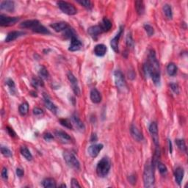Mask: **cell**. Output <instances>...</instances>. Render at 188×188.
<instances>
[{
	"label": "cell",
	"mask_w": 188,
	"mask_h": 188,
	"mask_svg": "<svg viewBox=\"0 0 188 188\" xmlns=\"http://www.w3.org/2000/svg\"><path fill=\"white\" fill-rule=\"evenodd\" d=\"M170 87L171 88V90L174 92L176 94L179 93V87L177 84L176 83H171L170 84Z\"/></svg>",
	"instance_id": "b9f144b4"
},
{
	"label": "cell",
	"mask_w": 188,
	"mask_h": 188,
	"mask_svg": "<svg viewBox=\"0 0 188 188\" xmlns=\"http://www.w3.org/2000/svg\"><path fill=\"white\" fill-rule=\"evenodd\" d=\"M50 27H52L54 31L59 33V32L65 31V29H67L68 28H69V25H68L66 22H57V23L52 24L50 25Z\"/></svg>",
	"instance_id": "ac0fdd59"
},
{
	"label": "cell",
	"mask_w": 188,
	"mask_h": 188,
	"mask_svg": "<svg viewBox=\"0 0 188 188\" xmlns=\"http://www.w3.org/2000/svg\"><path fill=\"white\" fill-rule=\"evenodd\" d=\"M158 169H159V171L162 175H166L167 173H168V169H167V167L163 164V163H160V162H158L157 163Z\"/></svg>",
	"instance_id": "e575fe53"
},
{
	"label": "cell",
	"mask_w": 188,
	"mask_h": 188,
	"mask_svg": "<svg viewBox=\"0 0 188 188\" xmlns=\"http://www.w3.org/2000/svg\"><path fill=\"white\" fill-rule=\"evenodd\" d=\"M7 131L11 137H16V132H15L13 129H11L10 127H7Z\"/></svg>",
	"instance_id": "7dc6e473"
},
{
	"label": "cell",
	"mask_w": 188,
	"mask_h": 188,
	"mask_svg": "<svg viewBox=\"0 0 188 188\" xmlns=\"http://www.w3.org/2000/svg\"><path fill=\"white\" fill-rule=\"evenodd\" d=\"M107 50V46L104 44H98L95 46L94 48V53L98 57H103L106 54Z\"/></svg>",
	"instance_id": "44dd1931"
},
{
	"label": "cell",
	"mask_w": 188,
	"mask_h": 188,
	"mask_svg": "<svg viewBox=\"0 0 188 188\" xmlns=\"http://www.w3.org/2000/svg\"><path fill=\"white\" fill-rule=\"evenodd\" d=\"M20 152L22 155L28 161H31L33 159V155L29 151V150L26 146H22L20 148Z\"/></svg>",
	"instance_id": "cb8c5ba5"
},
{
	"label": "cell",
	"mask_w": 188,
	"mask_h": 188,
	"mask_svg": "<svg viewBox=\"0 0 188 188\" xmlns=\"http://www.w3.org/2000/svg\"><path fill=\"white\" fill-rule=\"evenodd\" d=\"M71 187L73 188H76V187H81V186L79 185V182L75 178H72L71 179Z\"/></svg>",
	"instance_id": "bcb514c9"
},
{
	"label": "cell",
	"mask_w": 188,
	"mask_h": 188,
	"mask_svg": "<svg viewBox=\"0 0 188 188\" xmlns=\"http://www.w3.org/2000/svg\"><path fill=\"white\" fill-rule=\"evenodd\" d=\"M33 114L35 115V116H42L44 114V111L41 108H35L33 109Z\"/></svg>",
	"instance_id": "7bdbcfd3"
},
{
	"label": "cell",
	"mask_w": 188,
	"mask_h": 188,
	"mask_svg": "<svg viewBox=\"0 0 188 188\" xmlns=\"http://www.w3.org/2000/svg\"><path fill=\"white\" fill-rule=\"evenodd\" d=\"M103 147H104V146H103L102 144L92 145V146H91L89 148H88V152L91 157L95 158L99 155V152L102 150Z\"/></svg>",
	"instance_id": "30bf717a"
},
{
	"label": "cell",
	"mask_w": 188,
	"mask_h": 188,
	"mask_svg": "<svg viewBox=\"0 0 188 188\" xmlns=\"http://www.w3.org/2000/svg\"><path fill=\"white\" fill-rule=\"evenodd\" d=\"M110 161L108 157H103L98 163L96 166V174L99 177H105L109 174L110 170Z\"/></svg>",
	"instance_id": "3957f363"
},
{
	"label": "cell",
	"mask_w": 188,
	"mask_h": 188,
	"mask_svg": "<svg viewBox=\"0 0 188 188\" xmlns=\"http://www.w3.org/2000/svg\"><path fill=\"white\" fill-rule=\"evenodd\" d=\"M60 187H66V185H61V186H60Z\"/></svg>",
	"instance_id": "816d5d0a"
},
{
	"label": "cell",
	"mask_w": 188,
	"mask_h": 188,
	"mask_svg": "<svg viewBox=\"0 0 188 188\" xmlns=\"http://www.w3.org/2000/svg\"><path fill=\"white\" fill-rule=\"evenodd\" d=\"M163 12H164L165 16H166L168 19H171L173 18L171 7L168 5V4H166V5H165L164 6H163Z\"/></svg>",
	"instance_id": "4dcf8cb0"
},
{
	"label": "cell",
	"mask_w": 188,
	"mask_h": 188,
	"mask_svg": "<svg viewBox=\"0 0 188 188\" xmlns=\"http://www.w3.org/2000/svg\"><path fill=\"white\" fill-rule=\"evenodd\" d=\"M71 120H72L73 123L75 125V127H76V129H77L79 131H83L84 130L85 127H84L83 122L81 121L78 116H76V115H74V116H72V118H71Z\"/></svg>",
	"instance_id": "7402d4cb"
},
{
	"label": "cell",
	"mask_w": 188,
	"mask_h": 188,
	"mask_svg": "<svg viewBox=\"0 0 188 188\" xmlns=\"http://www.w3.org/2000/svg\"><path fill=\"white\" fill-rule=\"evenodd\" d=\"M43 186L44 187H56L57 184H56L55 180L52 178H47L44 180L43 182Z\"/></svg>",
	"instance_id": "83f0119b"
},
{
	"label": "cell",
	"mask_w": 188,
	"mask_h": 188,
	"mask_svg": "<svg viewBox=\"0 0 188 188\" xmlns=\"http://www.w3.org/2000/svg\"><path fill=\"white\" fill-rule=\"evenodd\" d=\"M135 8H136L137 13L139 15H143L145 12V6H144V3L143 1H140V0H138V1H135Z\"/></svg>",
	"instance_id": "4316f807"
},
{
	"label": "cell",
	"mask_w": 188,
	"mask_h": 188,
	"mask_svg": "<svg viewBox=\"0 0 188 188\" xmlns=\"http://www.w3.org/2000/svg\"><path fill=\"white\" fill-rule=\"evenodd\" d=\"M90 98L92 102L95 103V104H99L101 101V96L99 91L96 88L91 90V93H90Z\"/></svg>",
	"instance_id": "d6986e66"
},
{
	"label": "cell",
	"mask_w": 188,
	"mask_h": 188,
	"mask_svg": "<svg viewBox=\"0 0 188 188\" xmlns=\"http://www.w3.org/2000/svg\"><path fill=\"white\" fill-rule=\"evenodd\" d=\"M144 29L146 33H147L148 36H151V35H153L154 33H155L154 28L152 27L151 25H149V24H146V25H144Z\"/></svg>",
	"instance_id": "ab89813d"
},
{
	"label": "cell",
	"mask_w": 188,
	"mask_h": 188,
	"mask_svg": "<svg viewBox=\"0 0 188 188\" xmlns=\"http://www.w3.org/2000/svg\"><path fill=\"white\" fill-rule=\"evenodd\" d=\"M1 10H5L7 12L12 13L15 10V3L13 1H3L0 4Z\"/></svg>",
	"instance_id": "9a60e30c"
},
{
	"label": "cell",
	"mask_w": 188,
	"mask_h": 188,
	"mask_svg": "<svg viewBox=\"0 0 188 188\" xmlns=\"http://www.w3.org/2000/svg\"><path fill=\"white\" fill-rule=\"evenodd\" d=\"M24 173L23 170H22V169H20V168L16 169V174L18 177H22V176H24Z\"/></svg>",
	"instance_id": "c3c4849f"
},
{
	"label": "cell",
	"mask_w": 188,
	"mask_h": 188,
	"mask_svg": "<svg viewBox=\"0 0 188 188\" xmlns=\"http://www.w3.org/2000/svg\"><path fill=\"white\" fill-rule=\"evenodd\" d=\"M100 26L103 32H108L110 30L111 27H112V22H111L108 18H103L102 22H101V23L100 24Z\"/></svg>",
	"instance_id": "d4e9b609"
},
{
	"label": "cell",
	"mask_w": 188,
	"mask_h": 188,
	"mask_svg": "<svg viewBox=\"0 0 188 188\" xmlns=\"http://www.w3.org/2000/svg\"><path fill=\"white\" fill-rule=\"evenodd\" d=\"M115 76V82H116V84L120 91H123L127 87L126 84V81L123 74H122L121 71L117 70L115 71L114 73Z\"/></svg>",
	"instance_id": "8992f818"
},
{
	"label": "cell",
	"mask_w": 188,
	"mask_h": 188,
	"mask_svg": "<svg viewBox=\"0 0 188 188\" xmlns=\"http://www.w3.org/2000/svg\"><path fill=\"white\" fill-rule=\"evenodd\" d=\"M169 141V150H170V153L171 154L172 153V144H171V142H170V140H168Z\"/></svg>",
	"instance_id": "f907efd6"
},
{
	"label": "cell",
	"mask_w": 188,
	"mask_h": 188,
	"mask_svg": "<svg viewBox=\"0 0 188 188\" xmlns=\"http://www.w3.org/2000/svg\"><path fill=\"white\" fill-rule=\"evenodd\" d=\"M63 158L66 164L71 168L75 169L76 170L80 169V163L76 157L70 151H65L63 152Z\"/></svg>",
	"instance_id": "277c9868"
},
{
	"label": "cell",
	"mask_w": 188,
	"mask_h": 188,
	"mask_svg": "<svg viewBox=\"0 0 188 188\" xmlns=\"http://www.w3.org/2000/svg\"><path fill=\"white\" fill-rule=\"evenodd\" d=\"M54 134H55L57 138H60L61 140H63V141H71V137L64 131H56L55 132H54Z\"/></svg>",
	"instance_id": "484cf974"
},
{
	"label": "cell",
	"mask_w": 188,
	"mask_h": 188,
	"mask_svg": "<svg viewBox=\"0 0 188 188\" xmlns=\"http://www.w3.org/2000/svg\"><path fill=\"white\" fill-rule=\"evenodd\" d=\"M82 44L81 43V41L76 37V35L74 37H72L71 38V44L69 46V50L71 52H76V51L80 50L82 47Z\"/></svg>",
	"instance_id": "4fadbf2b"
},
{
	"label": "cell",
	"mask_w": 188,
	"mask_h": 188,
	"mask_svg": "<svg viewBox=\"0 0 188 188\" xmlns=\"http://www.w3.org/2000/svg\"><path fill=\"white\" fill-rule=\"evenodd\" d=\"M28 110H29V104L26 101L22 103L19 106V108H18V111H19L21 116H25L26 114H27Z\"/></svg>",
	"instance_id": "f546056e"
},
{
	"label": "cell",
	"mask_w": 188,
	"mask_h": 188,
	"mask_svg": "<svg viewBox=\"0 0 188 188\" xmlns=\"http://www.w3.org/2000/svg\"><path fill=\"white\" fill-rule=\"evenodd\" d=\"M167 72H168L169 76H174L177 72V67H176V64L173 63L168 64V67H167Z\"/></svg>",
	"instance_id": "f1b7e54d"
},
{
	"label": "cell",
	"mask_w": 188,
	"mask_h": 188,
	"mask_svg": "<svg viewBox=\"0 0 188 188\" xmlns=\"http://www.w3.org/2000/svg\"><path fill=\"white\" fill-rule=\"evenodd\" d=\"M78 3H80V5H82V6L85 7L87 9H91L92 8V3L91 1L89 0H78Z\"/></svg>",
	"instance_id": "8d00e7d4"
},
{
	"label": "cell",
	"mask_w": 188,
	"mask_h": 188,
	"mask_svg": "<svg viewBox=\"0 0 188 188\" xmlns=\"http://www.w3.org/2000/svg\"><path fill=\"white\" fill-rule=\"evenodd\" d=\"M149 131L151 133L152 138H153L154 143L156 146H158L159 145V138H158V127L157 124L155 122H152L149 126Z\"/></svg>",
	"instance_id": "8fae6325"
},
{
	"label": "cell",
	"mask_w": 188,
	"mask_h": 188,
	"mask_svg": "<svg viewBox=\"0 0 188 188\" xmlns=\"http://www.w3.org/2000/svg\"><path fill=\"white\" fill-rule=\"evenodd\" d=\"M123 27H121L119 29V31L117 33V35L115 36L111 40L110 42V46L112 47V49H113L114 52H118V42H119V39L121 37L122 33H123Z\"/></svg>",
	"instance_id": "7c38bea8"
},
{
	"label": "cell",
	"mask_w": 188,
	"mask_h": 188,
	"mask_svg": "<svg viewBox=\"0 0 188 188\" xmlns=\"http://www.w3.org/2000/svg\"><path fill=\"white\" fill-rule=\"evenodd\" d=\"M174 176H175V180L176 182L178 184V185H181L182 180H183L184 177V170L183 168L181 167H178L175 170L174 172Z\"/></svg>",
	"instance_id": "603a6c76"
},
{
	"label": "cell",
	"mask_w": 188,
	"mask_h": 188,
	"mask_svg": "<svg viewBox=\"0 0 188 188\" xmlns=\"http://www.w3.org/2000/svg\"><path fill=\"white\" fill-rule=\"evenodd\" d=\"M39 75H40V77L41 79H48L49 74V71H47V69L44 66L41 67L40 70H39Z\"/></svg>",
	"instance_id": "836d02e7"
},
{
	"label": "cell",
	"mask_w": 188,
	"mask_h": 188,
	"mask_svg": "<svg viewBox=\"0 0 188 188\" xmlns=\"http://www.w3.org/2000/svg\"><path fill=\"white\" fill-rule=\"evenodd\" d=\"M2 177L3 179L6 180L8 178V174H7V170L6 168H3L2 170Z\"/></svg>",
	"instance_id": "f6af8a7d"
},
{
	"label": "cell",
	"mask_w": 188,
	"mask_h": 188,
	"mask_svg": "<svg viewBox=\"0 0 188 188\" xmlns=\"http://www.w3.org/2000/svg\"><path fill=\"white\" fill-rule=\"evenodd\" d=\"M39 24L41 23L37 20H27L25 22H22L20 24V27L22 28H24V29H30L31 30H33Z\"/></svg>",
	"instance_id": "2e32d148"
},
{
	"label": "cell",
	"mask_w": 188,
	"mask_h": 188,
	"mask_svg": "<svg viewBox=\"0 0 188 188\" xmlns=\"http://www.w3.org/2000/svg\"><path fill=\"white\" fill-rule=\"evenodd\" d=\"M130 131L131 136L133 137V138H134L135 140L138 141V142L143 140V135L142 133L140 132V131L138 129V127H136L134 125H131L130 128Z\"/></svg>",
	"instance_id": "e0dca14e"
},
{
	"label": "cell",
	"mask_w": 188,
	"mask_h": 188,
	"mask_svg": "<svg viewBox=\"0 0 188 188\" xmlns=\"http://www.w3.org/2000/svg\"><path fill=\"white\" fill-rule=\"evenodd\" d=\"M19 21L18 17H9L5 15H0V25L2 27H9L14 25Z\"/></svg>",
	"instance_id": "52a82bcc"
},
{
	"label": "cell",
	"mask_w": 188,
	"mask_h": 188,
	"mask_svg": "<svg viewBox=\"0 0 188 188\" xmlns=\"http://www.w3.org/2000/svg\"><path fill=\"white\" fill-rule=\"evenodd\" d=\"M67 76L68 79H69V82H71L73 91L74 92V93L76 94V95L79 96L80 94V87H79L78 85V81L76 80V78L75 77L74 75L73 74L71 71H69V72L68 73Z\"/></svg>",
	"instance_id": "ba28073f"
},
{
	"label": "cell",
	"mask_w": 188,
	"mask_h": 188,
	"mask_svg": "<svg viewBox=\"0 0 188 188\" xmlns=\"http://www.w3.org/2000/svg\"><path fill=\"white\" fill-rule=\"evenodd\" d=\"M60 122H61V124L65 128H68V129H72L73 128L72 123L69 119H61Z\"/></svg>",
	"instance_id": "f35d334b"
},
{
	"label": "cell",
	"mask_w": 188,
	"mask_h": 188,
	"mask_svg": "<svg viewBox=\"0 0 188 188\" xmlns=\"http://www.w3.org/2000/svg\"><path fill=\"white\" fill-rule=\"evenodd\" d=\"M44 99L45 107H46L48 110H49L51 112H53V113L54 114L57 113V107H56L55 104H54V103L50 100V99L49 98V96L46 95V93H44Z\"/></svg>",
	"instance_id": "5bb4252c"
},
{
	"label": "cell",
	"mask_w": 188,
	"mask_h": 188,
	"mask_svg": "<svg viewBox=\"0 0 188 188\" xmlns=\"http://www.w3.org/2000/svg\"><path fill=\"white\" fill-rule=\"evenodd\" d=\"M6 84L7 85V87L9 88V89H10L11 93L15 94L16 93V85H15V83L14 81H13L12 80H10V79H8V80H7L6 81Z\"/></svg>",
	"instance_id": "d6a6232c"
},
{
	"label": "cell",
	"mask_w": 188,
	"mask_h": 188,
	"mask_svg": "<svg viewBox=\"0 0 188 188\" xmlns=\"http://www.w3.org/2000/svg\"><path fill=\"white\" fill-rule=\"evenodd\" d=\"M88 33L91 35V37L93 40H97L98 37L101 35V33H104L101 29L100 24L99 25H96V26H92L90 28H88Z\"/></svg>",
	"instance_id": "9c48e42d"
},
{
	"label": "cell",
	"mask_w": 188,
	"mask_h": 188,
	"mask_svg": "<svg viewBox=\"0 0 188 188\" xmlns=\"http://www.w3.org/2000/svg\"><path fill=\"white\" fill-rule=\"evenodd\" d=\"M143 182L145 187H152L155 185V166L151 162H147L145 165Z\"/></svg>",
	"instance_id": "7a4b0ae2"
},
{
	"label": "cell",
	"mask_w": 188,
	"mask_h": 188,
	"mask_svg": "<svg viewBox=\"0 0 188 188\" xmlns=\"http://www.w3.org/2000/svg\"><path fill=\"white\" fill-rule=\"evenodd\" d=\"M143 73L146 77L151 76L152 81L156 85L160 82V71L155 50H150L147 62L143 65Z\"/></svg>",
	"instance_id": "6da1fadb"
},
{
	"label": "cell",
	"mask_w": 188,
	"mask_h": 188,
	"mask_svg": "<svg viewBox=\"0 0 188 188\" xmlns=\"http://www.w3.org/2000/svg\"><path fill=\"white\" fill-rule=\"evenodd\" d=\"M176 144L177 145L178 148H179L182 152L187 151V147H186L185 140H182V139H177V140H176Z\"/></svg>",
	"instance_id": "1f68e13d"
},
{
	"label": "cell",
	"mask_w": 188,
	"mask_h": 188,
	"mask_svg": "<svg viewBox=\"0 0 188 188\" xmlns=\"http://www.w3.org/2000/svg\"><path fill=\"white\" fill-rule=\"evenodd\" d=\"M24 32L21 31H13L7 34L6 38H5V42H10V41H14L16 39L18 38L22 35H24Z\"/></svg>",
	"instance_id": "ffe728a7"
},
{
	"label": "cell",
	"mask_w": 188,
	"mask_h": 188,
	"mask_svg": "<svg viewBox=\"0 0 188 188\" xmlns=\"http://www.w3.org/2000/svg\"><path fill=\"white\" fill-rule=\"evenodd\" d=\"M1 152H2V155L6 157H10L12 156V151H11L7 147H5V146H2Z\"/></svg>",
	"instance_id": "74e56055"
},
{
	"label": "cell",
	"mask_w": 188,
	"mask_h": 188,
	"mask_svg": "<svg viewBox=\"0 0 188 188\" xmlns=\"http://www.w3.org/2000/svg\"><path fill=\"white\" fill-rule=\"evenodd\" d=\"M127 45L128 47H130V48H132L134 46V41H133L131 33L128 34L127 36Z\"/></svg>",
	"instance_id": "60d3db41"
},
{
	"label": "cell",
	"mask_w": 188,
	"mask_h": 188,
	"mask_svg": "<svg viewBox=\"0 0 188 188\" xmlns=\"http://www.w3.org/2000/svg\"><path fill=\"white\" fill-rule=\"evenodd\" d=\"M57 5L58 7L63 11L64 14L69 15V16H73V15L76 14V13H77V10L74 7V5L69 2H67L59 1L57 2Z\"/></svg>",
	"instance_id": "5b68a950"
},
{
	"label": "cell",
	"mask_w": 188,
	"mask_h": 188,
	"mask_svg": "<svg viewBox=\"0 0 188 188\" xmlns=\"http://www.w3.org/2000/svg\"><path fill=\"white\" fill-rule=\"evenodd\" d=\"M96 140H97L96 135V134L92 135L91 139V142H96Z\"/></svg>",
	"instance_id": "681fc988"
},
{
	"label": "cell",
	"mask_w": 188,
	"mask_h": 188,
	"mask_svg": "<svg viewBox=\"0 0 188 188\" xmlns=\"http://www.w3.org/2000/svg\"><path fill=\"white\" fill-rule=\"evenodd\" d=\"M32 84L35 88L38 87H43L44 86V82H43L42 79L40 78H33V81H32Z\"/></svg>",
	"instance_id": "d590c367"
},
{
	"label": "cell",
	"mask_w": 188,
	"mask_h": 188,
	"mask_svg": "<svg viewBox=\"0 0 188 188\" xmlns=\"http://www.w3.org/2000/svg\"><path fill=\"white\" fill-rule=\"evenodd\" d=\"M44 140H46V141H50V140H53L54 137H53V135L51 134V133L47 132V133H45V134L44 135Z\"/></svg>",
	"instance_id": "ee69618b"
}]
</instances>
